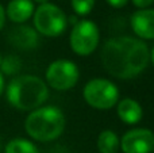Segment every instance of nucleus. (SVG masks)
<instances>
[{
  "instance_id": "obj_21",
  "label": "nucleus",
  "mask_w": 154,
  "mask_h": 153,
  "mask_svg": "<svg viewBox=\"0 0 154 153\" xmlns=\"http://www.w3.org/2000/svg\"><path fill=\"white\" fill-rule=\"evenodd\" d=\"M149 62H152L153 64V67H154V46H153V49L150 50V56H149Z\"/></svg>"
},
{
  "instance_id": "obj_16",
  "label": "nucleus",
  "mask_w": 154,
  "mask_h": 153,
  "mask_svg": "<svg viewBox=\"0 0 154 153\" xmlns=\"http://www.w3.org/2000/svg\"><path fill=\"white\" fill-rule=\"evenodd\" d=\"M70 3L77 16L88 15L95 5V0H70Z\"/></svg>"
},
{
  "instance_id": "obj_10",
  "label": "nucleus",
  "mask_w": 154,
  "mask_h": 153,
  "mask_svg": "<svg viewBox=\"0 0 154 153\" xmlns=\"http://www.w3.org/2000/svg\"><path fill=\"white\" fill-rule=\"evenodd\" d=\"M8 41L16 49L20 50H31L39 45V34L37 30L26 24H20L10 30Z\"/></svg>"
},
{
  "instance_id": "obj_19",
  "label": "nucleus",
  "mask_w": 154,
  "mask_h": 153,
  "mask_svg": "<svg viewBox=\"0 0 154 153\" xmlns=\"http://www.w3.org/2000/svg\"><path fill=\"white\" fill-rule=\"evenodd\" d=\"M4 23H5V10L0 4V30L4 27Z\"/></svg>"
},
{
  "instance_id": "obj_4",
  "label": "nucleus",
  "mask_w": 154,
  "mask_h": 153,
  "mask_svg": "<svg viewBox=\"0 0 154 153\" xmlns=\"http://www.w3.org/2000/svg\"><path fill=\"white\" fill-rule=\"evenodd\" d=\"M34 29L43 37L56 38L65 33L68 27V18L65 12L53 3L39 4L32 14Z\"/></svg>"
},
{
  "instance_id": "obj_7",
  "label": "nucleus",
  "mask_w": 154,
  "mask_h": 153,
  "mask_svg": "<svg viewBox=\"0 0 154 153\" xmlns=\"http://www.w3.org/2000/svg\"><path fill=\"white\" fill-rule=\"evenodd\" d=\"M45 77L48 87H51L56 91H69L79 81L80 70L73 61L60 58L48 67Z\"/></svg>"
},
{
  "instance_id": "obj_8",
  "label": "nucleus",
  "mask_w": 154,
  "mask_h": 153,
  "mask_svg": "<svg viewBox=\"0 0 154 153\" xmlns=\"http://www.w3.org/2000/svg\"><path fill=\"white\" fill-rule=\"evenodd\" d=\"M120 151L123 153H152L154 151V133L145 127L128 130L120 138Z\"/></svg>"
},
{
  "instance_id": "obj_23",
  "label": "nucleus",
  "mask_w": 154,
  "mask_h": 153,
  "mask_svg": "<svg viewBox=\"0 0 154 153\" xmlns=\"http://www.w3.org/2000/svg\"><path fill=\"white\" fill-rule=\"evenodd\" d=\"M2 61H3V56H2V53H0V65H2Z\"/></svg>"
},
{
  "instance_id": "obj_15",
  "label": "nucleus",
  "mask_w": 154,
  "mask_h": 153,
  "mask_svg": "<svg viewBox=\"0 0 154 153\" xmlns=\"http://www.w3.org/2000/svg\"><path fill=\"white\" fill-rule=\"evenodd\" d=\"M22 69V60L18 56H5L3 57L0 65V73L7 76H15Z\"/></svg>"
},
{
  "instance_id": "obj_20",
  "label": "nucleus",
  "mask_w": 154,
  "mask_h": 153,
  "mask_svg": "<svg viewBox=\"0 0 154 153\" xmlns=\"http://www.w3.org/2000/svg\"><path fill=\"white\" fill-rule=\"evenodd\" d=\"M4 87H5V84H4V76L0 73V95H2L3 91H4Z\"/></svg>"
},
{
  "instance_id": "obj_14",
  "label": "nucleus",
  "mask_w": 154,
  "mask_h": 153,
  "mask_svg": "<svg viewBox=\"0 0 154 153\" xmlns=\"http://www.w3.org/2000/svg\"><path fill=\"white\" fill-rule=\"evenodd\" d=\"M4 153H39L35 144L26 138H14L5 145Z\"/></svg>"
},
{
  "instance_id": "obj_5",
  "label": "nucleus",
  "mask_w": 154,
  "mask_h": 153,
  "mask_svg": "<svg viewBox=\"0 0 154 153\" xmlns=\"http://www.w3.org/2000/svg\"><path fill=\"white\" fill-rule=\"evenodd\" d=\"M82 96L87 105L96 110H111L119 100V89L108 79H92L84 86Z\"/></svg>"
},
{
  "instance_id": "obj_18",
  "label": "nucleus",
  "mask_w": 154,
  "mask_h": 153,
  "mask_svg": "<svg viewBox=\"0 0 154 153\" xmlns=\"http://www.w3.org/2000/svg\"><path fill=\"white\" fill-rule=\"evenodd\" d=\"M106 2L114 8H122L127 4L128 0H106Z\"/></svg>"
},
{
  "instance_id": "obj_12",
  "label": "nucleus",
  "mask_w": 154,
  "mask_h": 153,
  "mask_svg": "<svg viewBox=\"0 0 154 153\" xmlns=\"http://www.w3.org/2000/svg\"><path fill=\"white\" fill-rule=\"evenodd\" d=\"M35 8L32 0H11L7 5L5 15L11 22L23 24L32 16Z\"/></svg>"
},
{
  "instance_id": "obj_1",
  "label": "nucleus",
  "mask_w": 154,
  "mask_h": 153,
  "mask_svg": "<svg viewBox=\"0 0 154 153\" xmlns=\"http://www.w3.org/2000/svg\"><path fill=\"white\" fill-rule=\"evenodd\" d=\"M150 50L145 41L135 37H114L103 43L100 60L108 75L120 80H131L149 65Z\"/></svg>"
},
{
  "instance_id": "obj_22",
  "label": "nucleus",
  "mask_w": 154,
  "mask_h": 153,
  "mask_svg": "<svg viewBox=\"0 0 154 153\" xmlns=\"http://www.w3.org/2000/svg\"><path fill=\"white\" fill-rule=\"evenodd\" d=\"M32 2H37L39 4H45V3H49V0H32Z\"/></svg>"
},
{
  "instance_id": "obj_3",
  "label": "nucleus",
  "mask_w": 154,
  "mask_h": 153,
  "mask_svg": "<svg viewBox=\"0 0 154 153\" xmlns=\"http://www.w3.org/2000/svg\"><path fill=\"white\" fill-rule=\"evenodd\" d=\"M66 119L61 108L56 106H41L31 111L24 121V130L35 141H54L64 133Z\"/></svg>"
},
{
  "instance_id": "obj_6",
  "label": "nucleus",
  "mask_w": 154,
  "mask_h": 153,
  "mask_svg": "<svg viewBox=\"0 0 154 153\" xmlns=\"http://www.w3.org/2000/svg\"><path fill=\"white\" fill-rule=\"evenodd\" d=\"M100 42V31L95 22L89 19H80L72 27L69 35L70 49L81 57L92 54Z\"/></svg>"
},
{
  "instance_id": "obj_11",
  "label": "nucleus",
  "mask_w": 154,
  "mask_h": 153,
  "mask_svg": "<svg viewBox=\"0 0 154 153\" xmlns=\"http://www.w3.org/2000/svg\"><path fill=\"white\" fill-rule=\"evenodd\" d=\"M116 114L123 123L137 125L143 117V108L135 99L123 98L116 103Z\"/></svg>"
},
{
  "instance_id": "obj_17",
  "label": "nucleus",
  "mask_w": 154,
  "mask_h": 153,
  "mask_svg": "<svg viewBox=\"0 0 154 153\" xmlns=\"http://www.w3.org/2000/svg\"><path fill=\"white\" fill-rule=\"evenodd\" d=\"M133 4L135 5L139 10H145V8H149L150 5L154 3V0H131Z\"/></svg>"
},
{
  "instance_id": "obj_9",
  "label": "nucleus",
  "mask_w": 154,
  "mask_h": 153,
  "mask_svg": "<svg viewBox=\"0 0 154 153\" xmlns=\"http://www.w3.org/2000/svg\"><path fill=\"white\" fill-rule=\"evenodd\" d=\"M130 24L135 35L142 41L154 39V8L138 10L131 15Z\"/></svg>"
},
{
  "instance_id": "obj_2",
  "label": "nucleus",
  "mask_w": 154,
  "mask_h": 153,
  "mask_svg": "<svg viewBox=\"0 0 154 153\" xmlns=\"http://www.w3.org/2000/svg\"><path fill=\"white\" fill-rule=\"evenodd\" d=\"M7 100L19 111H34L39 108L49 98L46 81L34 75L16 76L8 83L5 89Z\"/></svg>"
},
{
  "instance_id": "obj_13",
  "label": "nucleus",
  "mask_w": 154,
  "mask_h": 153,
  "mask_svg": "<svg viewBox=\"0 0 154 153\" xmlns=\"http://www.w3.org/2000/svg\"><path fill=\"white\" fill-rule=\"evenodd\" d=\"M99 153H118L120 149V138L112 130L106 129L97 137Z\"/></svg>"
}]
</instances>
